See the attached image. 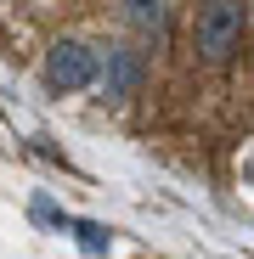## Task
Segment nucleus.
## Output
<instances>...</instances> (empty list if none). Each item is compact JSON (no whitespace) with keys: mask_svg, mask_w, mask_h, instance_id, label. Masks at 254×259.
<instances>
[{"mask_svg":"<svg viewBox=\"0 0 254 259\" xmlns=\"http://www.w3.org/2000/svg\"><path fill=\"white\" fill-rule=\"evenodd\" d=\"M243 34H248V6L243 0H203V12H198V57L209 68H226L243 51Z\"/></svg>","mask_w":254,"mask_h":259,"instance_id":"obj_1","label":"nucleus"},{"mask_svg":"<svg viewBox=\"0 0 254 259\" xmlns=\"http://www.w3.org/2000/svg\"><path fill=\"white\" fill-rule=\"evenodd\" d=\"M96 51L85 46V39H57V46L46 51V84L51 91H85V84H96Z\"/></svg>","mask_w":254,"mask_h":259,"instance_id":"obj_2","label":"nucleus"},{"mask_svg":"<svg viewBox=\"0 0 254 259\" xmlns=\"http://www.w3.org/2000/svg\"><path fill=\"white\" fill-rule=\"evenodd\" d=\"M141 79H147L141 51H107V62H96V84H102V96H107V102L136 96V91H141Z\"/></svg>","mask_w":254,"mask_h":259,"instance_id":"obj_3","label":"nucleus"},{"mask_svg":"<svg viewBox=\"0 0 254 259\" xmlns=\"http://www.w3.org/2000/svg\"><path fill=\"white\" fill-rule=\"evenodd\" d=\"M119 12L141 39H164V28H169V0H119Z\"/></svg>","mask_w":254,"mask_h":259,"instance_id":"obj_4","label":"nucleus"}]
</instances>
